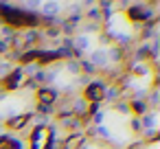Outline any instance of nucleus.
<instances>
[{
  "mask_svg": "<svg viewBox=\"0 0 160 149\" xmlns=\"http://www.w3.org/2000/svg\"><path fill=\"white\" fill-rule=\"evenodd\" d=\"M22 83H24V68H13V70L2 79V90L11 92V90H18Z\"/></svg>",
  "mask_w": 160,
  "mask_h": 149,
  "instance_id": "4",
  "label": "nucleus"
},
{
  "mask_svg": "<svg viewBox=\"0 0 160 149\" xmlns=\"http://www.w3.org/2000/svg\"><path fill=\"white\" fill-rule=\"evenodd\" d=\"M88 140V136L83 134V132H77V134H70V136H66L64 138V142H62V149H81V145Z\"/></svg>",
  "mask_w": 160,
  "mask_h": 149,
  "instance_id": "7",
  "label": "nucleus"
},
{
  "mask_svg": "<svg viewBox=\"0 0 160 149\" xmlns=\"http://www.w3.org/2000/svg\"><path fill=\"white\" fill-rule=\"evenodd\" d=\"M72 46L77 48V51H90L92 48V37L86 33V35H77L75 40H72Z\"/></svg>",
  "mask_w": 160,
  "mask_h": 149,
  "instance_id": "12",
  "label": "nucleus"
},
{
  "mask_svg": "<svg viewBox=\"0 0 160 149\" xmlns=\"http://www.w3.org/2000/svg\"><path fill=\"white\" fill-rule=\"evenodd\" d=\"M64 68H66V72H70V75H79V72H81V64H79L77 59H68Z\"/></svg>",
  "mask_w": 160,
  "mask_h": 149,
  "instance_id": "13",
  "label": "nucleus"
},
{
  "mask_svg": "<svg viewBox=\"0 0 160 149\" xmlns=\"http://www.w3.org/2000/svg\"><path fill=\"white\" fill-rule=\"evenodd\" d=\"M158 101H160V99H158V86L153 83V86H151V94H149V105H153V107H156V105H158Z\"/></svg>",
  "mask_w": 160,
  "mask_h": 149,
  "instance_id": "15",
  "label": "nucleus"
},
{
  "mask_svg": "<svg viewBox=\"0 0 160 149\" xmlns=\"http://www.w3.org/2000/svg\"><path fill=\"white\" fill-rule=\"evenodd\" d=\"M62 2H42L40 5V11L44 13V16H48V18H57L59 13H62Z\"/></svg>",
  "mask_w": 160,
  "mask_h": 149,
  "instance_id": "10",
  "label": "nucleus"
},
{
  "mask_svg": "<svg viewBox=\"0 0 160 149\" xmlns=\"http://www.w3.org/2000/svg\"><path fill=\"white\" fill-rule=\"evenodd\" d=\"M11 70H13V66H9V62H0V77H2V79H5Z\"/></svg>",
  "mask_w": 160,
  "mask_h": 149,
  "instance_id": "16",
  "label": "nucleus"
},
{
  "mask_svg": "<svg viewBox=\"0 0 160 149\" xmlns=\"http://www.w3.org/2000/svg\"><path fill=\"white\" fill-rule=\"evenodd\" d=\"M103 81H90L86 88H83V101L90 105V103H101L103 101Z\"/></svg>",
  "mask_w": 160,
  "mask_h": 149,
  "instance_id": "3",
  "label": "nucleus"
},
{
  "mask_svg": "<svg viewBox=\"0 0 160 149\" xmlns=\"http://www.w3.org/2000/svg\"><path fill=\"white\" fill-rule=\"evenodd\" d=\"M88 64H92L97 70H99V68L108 70V66H110V62H108V48H94V51L90 53Z\"/></svg>",
  "mask_w": 160,
  "mask_h": 149,
  "instance_id": "6",
  "label": "nucleus"
},
{
  "mask_svg": "<svg viewBox=\"0 0 160 149\" xmlns=\"http://www.w3.org/2000/svg\"><path fill=\"white\" fill-rule=\"evenodd\" d=\"M55 145V129L51 125L35 127L29 138V149H53Z\"/></svg>",
  "mask_w": 160,
  "mask_h": 149,
  "instance_id": "1",
  "label": "nucleus"
},
{
  "mask_svg": "<svg viewBox=\"0 0 160 149\" xmlns=\"http://www.w3.org/2000/svg\"><path fill=\"white\" fill-rule=\"evenodd\" d=\"M125 16H127L129 20H134V22H145V20H149V18L153 16V11H151L147 5H136V7L127 9Z\"/></svg>",
  "mask_w": 160,
  "mask_h": 149,
  "instance_id": "5",
  "label": "nucleus"
},
{
  "mask_svg": "<svg viewBox=\"0 0 160 149\" xmlns=\"http://www.w3.org/2000/svg\"><path fill=\"white\" fill-rule=\"evenodd\" d=\"M29 121H31V114H16V116L7 118V127L9 129H22Z\"/></svg>",
  "mask_w": 160,
  "mask_h": 149,
  "instance_id": "11",
  "label": "nucleus"
},
{
  "mask_svg": "<svg viewBox=\"0 0 160 149\" xmlns=\"http://www.w3.org/2000/svg\"><path fill=\"white\" fill-rule=\"evenodd\" d=\"M35 99H38V105H40L44 112H48V110H51V105H55V103H57L59 92H57L55 88H38Z\"/></svg>",
  "mask_w": 160,
  "mask_h": 149,
  "instance_id": "2",
  "label": "nucleus"
},
{
  "mask_svg": "<svg viewBox=\"0 0 160 149\" xmlns=\"http://www.w3.org/2000/svg\"><path fill=\"white\" fill-rule=\"evenodd\" d=\"M121 92H123L121 86L108 83V86H103V101H118L121 99Z\"/></svg>",
  "mask_w": 160,
  "mask_h": 149,
  "instance_id": "9",
  "label": "nucleus"
},
{
  "mask_svg": "<svg viewBox=\"0 0 160 149\" xmlns=\"http://www.w3.org/2000/svg\"><path fill=\"white\" fill-rule=\"evenodd\" d=\"M86 18H88V20H101V9H99V7H88Z\"/></svg>",
  "mask_w": 160,
  "mask_h": 149,
  "instance_id": "14",
  "label": "nucleus"
},
{
  "mask_svg": "<svg viewBox=\"0 0 160 149\" xmlns=\"http://www.w3.org/2000/svg\"><path fill=\"white\" fill-rule=\"evenodd\" d=\"M140 127L147 129L149 134H156V127H158V114H156V112H149V114L140 116Z\"/></svg>",
  "mask_w": 160,
  "mask_h": 149,
  "instance_id": "8",
  "label": "nucleus"
}]
</instances>
